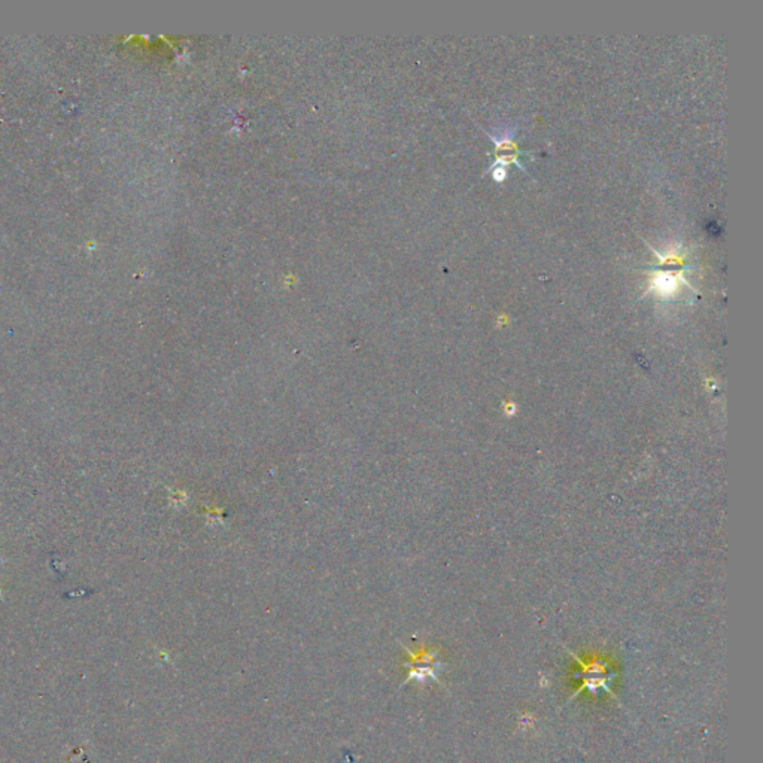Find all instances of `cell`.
<instances>
[{
    "label": "cell",
    "instance_id": "1",
    "mask_svg": "<svg viewBox=\"0 0 763 763\" xmlns=\"http://www.w3.org/2000/svg\"><path fill=\"white\" fill-rule=\"evenodd\" d=\"M570 653L581 666V686L578 687V691L570 699L566 701V704L573 698H576L577 695L583 693V691H588L591 693H596L598 691L603 689L604 692L610 693L613 698H616V695L613 693V691H611V683L615 681V679L617 677V672L611 669L608 662L600 661V659H595L592 662H585L583 659H580L577 654H574L573 652H570Z\"/></svg>",
    "mask_w": 763,
    "mask_h": 763
},
{
    "label": "cell",
    "instance_id": "3",
    "mask_svg": "<svg viewBox=\"0 0 763 763\" xmlns=\"http://www.w3.org/2000/svg\"><path fill=\"white\" fill-rule=\"evenodd\" d=\"M492 177L495 182H504V179L507 176V169L505 168H495L492 169Z\"/></svg>",
    "mask_w": 763,
    "mask_h": 763
},
{
    "label": "cell",
    "instance_id": "2",
    "mask_svg": "<svg viewBox=\"0 0 763 763\" xmlns=\"http://www.w3.org/2000/svg\"><path fill=\"white\" fill-rule=\"evenodd\" d=\"M516 130H508V131H504L500 138L493 136V134H490L489 131L483 130L486 136H489V139H492L493 142V151H490L489 154L490 155H501V154H519V155H531L532 153L531 151H525V149H522L515 141V134H516Z\"/></svg>",
    "mask_w": 763,
    "mask_h": 763
}]
</instances>
